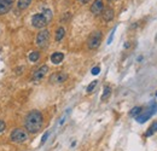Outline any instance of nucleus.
<instances>
[{
    "instance_id": "obj_17",
    "label": "nucleus",
    "mask_w": 157,
    "mask_h": 151,
    "mask_svg": "<svg viewBox=\"0 0 157 151\" xmlns=\"http://www.w3.org/2000/svg\"><path fill=\"white\" fill-rule=\"evenodd\" d=\"M111 94V88L109 86H105L104 87V91H103V94H101V100H106Z\"/></svg>"
},
{
    "instance_id": "obj_26",
    "label": "nucleus",
    "mask_w": 157,
    "mask_h": 151,
    "mask_svg": "<svg viewBox=\"0 0 157 151\" xmlns=\"http://www.w3.org/2000/svg\"><path fill=\"white\" fill-rule=\"evenodd\" d=\"M109 1H114V0H109Z\"/></svg>"
},
{
    "instance_id": "obj_9",
    "label": "nucleus",
    "mask_w": 157,
    "mask_h": 151,
    "mask_svg": "<svg viewBox=\"0 0 157 151\" xmlns=\"http://www.w3.org/2000/svg\"><path fill=\"white\" fill-rule=\"evenodd\" d=\"M103 10H104L103 0H95V1L92 4V6H91V12H92L93 14H95V16L100 14V13L103 12Z\"/></svg>"
},
{
    "instance_id": "obj_8",
    "label": "nucleus",
    "mask_w": 157,
    "mask_h": 151,
    "mask_svg": "<svg viewBox=\"0 0 157 151\" xmlns=\"http://www.w3.org/2000/svg\"><path fill=\"white\" fill-rule=\"evenodd\" d=\"M47 71H48V66H47V65L40 66L39 69H36V70L33 72V80H34V81H39V80L43 79L45 75L47 74Z\"/></svg>"
},
{
    "instance_id": "obj_23",
    "label": "nucleus",
    "mask_w": 157,
    "mask_h": 151,
    "mask_svg": "<svg viewBox=\"0 0 157 151\" xmlns=\"http://www.w3.org/2000/svg\"><path fill=\"white\" fill-rule=\"evenodd\" d=\"M48 134H50V132H46L43 135H42V139H41V145L42 144H45V141L47 140V138H48Z\"/></svg>"
},
{
    "instance_id": "obj_18",
    "label": "nucleus",
    "mask_w": 157,
    "mask_h": 151,
    "mask_svg": "<svg viewBox=\"0 0 157 151\" xmlns=\"http://www.w3.org/2000/svg\"><path fill=\"white\" fill-rule=\"evenodd\" d=\"M141 111H143V109H141L140 106H135V108H133V109L129 111V115L133 116V117H136Z\"/></svg>"
},
{
    "instance_id": "obj_24",
    "label": "nucleus",
    "mask_w": 157,
    "mask_h": 151,
    "mask_svg": "<svg viewBox=\"0 0 157 151\" xmlns=\"http://www.w3.org/2000/svg\"><path fill=\"white\" fill-rule=\"evenodd\" d=\"M78 1H80L81 4H88V2L91 1V0H78Z\"/></svg>"
},
{
    "instance_id": "obj_21",
    "label": "nucleus",
    "mask_w": 157,
    "mask_h": 151,
    "mask_svg": "<svg viewBox=\"0 0 157 151\" xmlns=\"http://www.w3.org/2000/svg\"><path fill=\"white\" fill-rule=\"evenodd\" d=\"M115 30H116V28H114V29H112V31H111V34H110V36H109V40H107V45H110V43L112 42V37H114Z\"/></svg>"
},
{
    "instance_id": "obj_5",
    "label": "nucleus",
    "mask_w": 157,
    "mask_h": 151,
    "mask_svg": "<svg viewBox=\"0 0 157 151\" xmlns=\"http://www.w3.org/2000/svg\"><path fill=\"white\" fill-rule=\"evenodd\" d=\"M156 111H157V104H156V103H152V105H151L146 111L140 112V114L135 117V120H136L139 123H144V122H146L152 115H155Z\"/></svg>"
},
{
    "instance_id": "obj_3",
    "label": "nucleus",
    "mask_w": 157,
    "mask_h": 151,
    "mask_svg": "<svg viewBox=\"0 0 157 151\" xmlns=\"http://www.w3.org/2000/svg\"><path fill=\"white\" fill-rule=\"evenodd\" d=\"M28 139V132L23 128H14L10 134V140L16 144L24 143Z\"/></svg>"
},
{
    "instance_id": "obj_14",
    "label": "nucleus",
    "mask_w": 157,
    "mask_h": 151,
    "mask_svg": "<svg viewBox=\"0 0 157 151\" xmlns=\"http://www.w3.org/2000/svg\"><path fill=\"white\" fill-rule=\"evenodd\" d=\"M33 0H18L17 1V6L19 10H25L27 7H29V5L31 4Z\"/></svg>"
},
{
    "instance_id": "obj_12",
    "label": "nucleus",
    "mask_w": 157,
    "mask_h": 151,
    "mask_svg": "<svg viewBox=\"0 0 157 151\" xmlns=\"http://www.w3.org/2000/svg\"><path fill=\"white\" fill-rule=\"evenodd\" d=\"M63 59H64V54L62 52H54L51 56V62L53 64H59L63 62Z\"/></svg>"
},
{
    "instance_id": "obj_11",
    "label": "nucleus",
    "mask_w": 157,
    "mask_h": 151,
    "mask_svg": "<svg viewBox=\"0 0 157 151\" xmlns=\"http://www.w3.org/2000/svg\"><path fill=\"white\" fill-rule=\"evenodd\" d=\"M101 14H103V18H104L105 22H110L114 18V10L111 7H106V8L103 10Z\"/></svg>"
},
{
    "instance_id": "obj_2",
    "label": "nucleus",
    "mask_w": 157,
    "mask_h": 151,
    "mask_svg": "<svg viewBox=\"0 0 157 151\" xmlns=\"http://www.w3.org/2000/svg\"><path fill=\"white\" fill-rule=\"evenodd\" d=\"M51 19H52V11L48 8H45L42 11V13H36L31 17V24L35 28L42 29L43 27H46L50 23Z\"/></svg>"
},
{
    "instance_id": "obj_15",
    "label": "nucleus",
    "mask_w": 157,
    "mask_h": 151,
    "mask_svg": "<svg viewBox=\"0 0 157 151\" xmlns=\"http://www.w3.org/2000/svg\"><path fill=\"white\" fill-rule=\"evenodd\" d=\"M157 132V121H155L151 126H150V128L146 130V133H145V137H151L152 134H155Z\"/></svg>"
},
{
    "instance_id": "obj_13",
    "label": "nucleus",
    "mask_w": 157,
    "mask_h": 151,
    "mask_svg": "<svg viewBox=\"0 0 157 151\" xmlns=\"http://www.w3.org/2000/svg\"><path fill=\"white\" fill-rule=\"evenodd\" d=\"M65 36V29L63 27H59L56 30V41H62V39Z\"/></svg>"
},
{
    "instance_id": "obj_25",
    "label": "nucleus",
    "mask_w": 157,
    "mask_h": 151,
    "mask_svg": "<svg viewBox=\"0 0 157 151\" xmlns=\"http://www.w3.org/2000/svg\"><path fill=\"white\" fill-rule=\"evenodd\" d=\"M156 97H157V92H156Z\"/></svg>"
},
{
    "instance_id": "obj_4",
    "label": "nucleus",
    "mask_w": 157,
    "mask_h": 151,
    "mask_svg": "<svg viewBox=\"0 0 157 151\" xmlns=\"http://www.w3.org/2000/svg\"><path fill=\"white\" fill-rule=\"evenodd\" d=\"M101 31L100 30H94L91 33V35L88 36L87 40V46L89 50H95L99 47L100 42H101Z\"/></svg>"
},
{
    "instance_id": "obj_20",
    "label": "nucleus",
    "mask_w": 157,
    "mask_h": 151,
    "mask_svg": "<svg viewBox=\"0 0 157 151\" xmlns=\"http://www.w3.org/2000/svg\"><path fill=\"white\" fill-rule=\"evenodd\" d=\"M5 129H6V123H5L4 121H1V120H0V134H1Z\"/></svg>"
},
{
    "instance_id": "obj_16",
    "label": "nucleus",
    "mask_w": 157,
    "mask_h": 151,
    "mask_svg": "<svg viewBox=\"0 0 157 151\" xmlns=\"http://www.w3.org/2000/svg\"><path fill=\"white\" fill-rule=\"evenodd\" d=\"M39 59H40V53H39L37 51H33V52H30V54H29V60H30V62L35 63V62H37Z\"/></svg>"
},
{
    "instance_id": "obj_7",
    "label": "nucleus",
    "mask_w": 157,
    "mask_h": 151,
    "mask_svg": "<svg viewBox=\"0 0 157 151\" xmlns=\"http://www.w3.org/2000/svg\"><path fill=\"white\" fill-rule=\"evenodd\" d=\"M66 79H68V75L65 72L58 71V72H54L50 76V82L51 83H62V82L66 81Z\"/></svg>"
},
{
    "instance_id": "obj_6",
    "label": "nucleus",
    "mask_w": 157,
    "mask_h": 151,
    "mask_svg": "<svg viewBox=\"0 0 157 151\" xmlns=\"http://www.w3.org/2000/svg\"><path fill=\"white\" fill-rule=\"evenodd\" d=\"M50 41V31L47 29H42L39 31V34L36 35V45L40 48H43L48 45Z\"/></svg>"
},
{
    "instance_id": "obj_19",
    "label": "nucleus",
    "mask_w": 157,
    "mask_h": 151,
    "mask_svg": "<svg viewBox=\"0 0 157 151\" xmlns=\"http://www.w3.org/2000/svg\"><path fill=\"white\" fill-rule=\"evenodd\" d=\"M97 83H98V81H92V82L88 85V87H87V92H92V91L94 89V87L97 86Z\"/></svg>"
},
{
    "instance_id": "obj_22",
    "label": "nucleus",
    "mask_w": 157,
    "mask_h": 151,
    "mask_svg": "<svg viewBox=\"0 0 157 151\" xmlns=\"http://www.w3.org/2000/svg\"><path fill=\"white\" fill-rule=\"evenodd\" d=\"M99 72H100V68L99 66H94L92 69V75H98Z\"/></svg>"
},
{
    "instance_id": "obj_1",
    "label": "nucleus",
    "mask_w": 157,
    "mask_h": 151,
    "mask_svg": "<svg viewBox=\"0 0 157 151\" xmlns=\"http://www.w3.org/2000/svg\"><path fill=\"white\" fill-rule=\"evenodd\" d=\"M42 123H43V116L40 111L37 110H33L30 111L27 116H25V120H24V128L28 133H31V134H35L37 132H40L41 127H42Z\"/></svg>"
},
{
    "instance_id": "obj_10",
    "label": "nucleus",
    "mask_w": 157,
    "mask_h": 151,
    "mask_svg": "<svg viewBox=\"0 0 157 151\" xmlns=\"http://www.w3.org/2000/svg\"><path fill=\"white\" fill-rule=\"evenodd\" d=\"M13 1L14 0H0V14L7 13L11 10Z\"/></svg>"
}]
</instances>
